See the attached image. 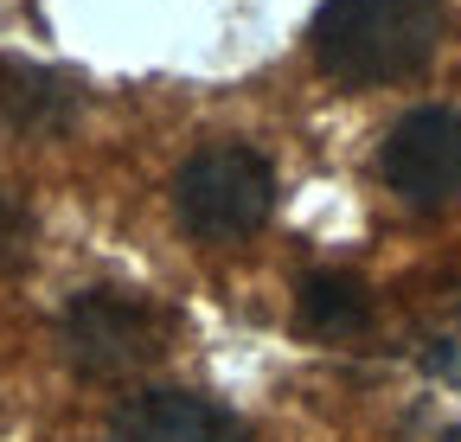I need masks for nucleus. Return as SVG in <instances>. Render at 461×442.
<instances>
[{
    "instance_id": "6e6552de",
    "label": "nucleus",
    "mask_w": 461,
    "mask_h": 442,
    "mask_svg": "<svg viewBox=\"0 0 461 442\" xmlns=\"http://www.w3.org/2000/svg\"><path fill=\"white\" fill-rule=\"evenodd\" d=\"M26 244H32V218H26V205H20L7 186H0V269L20 263Z\"/></svg>"
},
{
    "instance_id": "423d86ee",
    "label": "nucleus",
    "mask_w": 461,
    "mask_h": 442,
    "mask_svg": "<svg viewBox=\"0 0 461 442\" xmlns=\"http://www.w3.org/2000/svg\"><path fill=\"white\" fill-rule=\"evenodd\" d=\"M0 116L20 135H65L77 122V84L26 59H0Z\"/></svg>"
},
{
    "instance_id": "7ed1b4c3",
    "label": "nucleus",
    "mask_w": 461,
    "mask_h": 442,
    "mask_svg": "<svg viewBox=\"0 0 461 442\" xmlns=\"http://www.w3.org/2000/svg\"><path fill=\"white\" fill-rule=\"evenodd\" d=\"M58 340L84 378H129L167 353V314L135 289H84L58 320Z\"/></svg>"
},
{
    "instance_id": "39448f33",
    "label": "nucleus",
    "mask_w": 461,
    "mask_h": 442,
    "mask_svg": "<svg viewBox=\"0 0 461 442\" xmlns=\"http://www.w3.org/2000/svg\"><path fill=\"white\" fill-rule=\"evenodd\" d=\"M109 442H244V429L230 423L212 398L193 392H141L115 410Z\"/></svg>"
},
{
    "instance_id": "20e7f679",
    "label": "nucleus",
    "mask_w": 461,
    "mask_h": 442,
    "mask_svg": "<svg viewBox=\"0 0 461 442\" xmlns=\"http://www.w3.org/2000/svg\"><path fill=\"white\" fill-rule=\"evenodd\" d=\"M378 174L403 205H448L461 193V109L423 103L411 116H397L384 148H378Z\"/></svg>"
},
{
    "instance_id": "f257e3e1",
    "label": "nucleus",
    "mask_w": 461,
    "mask_h": 442,
    "mask_svg": "<svg viewBox=\"0 0 461 442\" xmlns=\"http://www.w3.org/2000/svg\"><path fill=\"white\" fill-rule=\"evenodd\" d=\"M442 7L436 0H327L308 26V51L333 84H397L436 59Z\"/></svg>"
},
{
    "instance_id": "0eeeda50",
    "label": "nucleus",
    "mask_w": 461,
    "mask_h": 442,
    "mask_svg": "<svg viewBox=\"0 0 461 442\" xmlns=\"http://www.w3.org/2000/svg\"><path fill=\"white\" fill-rule=\"evenodd\" d=\"M295 314L308 334L321 340H346V334H366L372 327V295L359 275H346V269H314L302 295H295Z\"/></svg>"
},
{
    "instance_id": "f03ea898",
    "label": "nucleus",
    "mask_w": 461,
    "mask_h": 442,
    "mask_svg": "<svg viewBox=\"0 0 461 442\" xmlns=\"http://www.w3.org/2000/svg\"><path fill=\"white\" fill-rule=\"evenodd\" d=\"M173 212L180 231L199 244H244L276 212V174L244 141H212L173 174Z\"/></svg>"
}]
</instances>
